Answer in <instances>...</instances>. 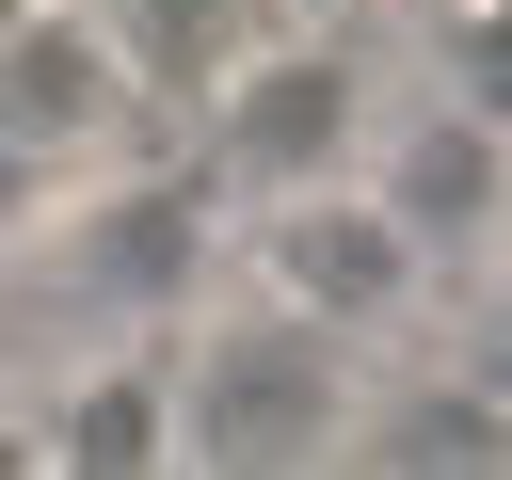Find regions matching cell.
Instances as JSON below:
<instances>
[{"mask_svg": "<svg viewBox=\"0 0 512 480\" xmlns=\"http://www.w3.org/2000/svg\"><path fill=\"white\" fill-rule=\"evenodd\" d=\"M208 256H224V192H208V160H96V176H64L48 208H32V240H16V320L32 336H176L192 304H208Z\"/></svg>", "mask_w": 512, "mask_h": 480, "instance_id": "1", "label": "cell"}, {"mask_svg": "<svg viewBox=\"0 0 512 480\" xmlns=\"http://www.w3.org/2000/svg\"><path fill=\"white\" fill-rule=\"evenodd\" d=\"M352 384H368V336L240 288V304H192L176 320V464H224V480H288V464H336L352 448Z\"/></svg>", "mask_w": 512, "mask_h": 480, "instance_id": "2", "label": "cell"}, {"mask_svg": "<svg viewBox=\"0 0 512 480\" xmlns=\"http://www.w3.org/2000/svg\"><path fill=\"white\" fill-rule=\"evenodd\" d=\"M368 112H384L368 48H352L336 16H272V32L224 64V96L192 112V160H208L224 208H272V192L352 176V160H368Z\"/></svg>", "mask_w": 512, "mask_h": 480, "instance_id": "3", "label": "cell"}, {"mask_svg": "<svg viewBox=\"0 0 512 480\" xmlns=\"http://www.w3.org/2000/svg\"><path fill=\"white\" fill-rule=\"evenodd\" d=\"M240 288H272V304H304V320H336V336H400L448 272L416 256V224H400L368 176H320V192L240 208Z\"/></svg>", "mask_w": 512, "mask_h": 480, "instance_id": "4", "label": "cell"}, {"mask_svg": "<svg viewBox=\"0 0 512 480\" xmlns=\"http://www.w3.org/2000/svg\"><path fill=\"white\" fill-rule=\"evenodd\" d=\"M144 128H176L144 80H128V48L96 32V0H32L16 32H0V144L64 192V176H96V160H144Z\"/></svg>", "mask_w": 512, "mask_h": 480, "instance_id": "5", "label": "cell"}, {"mask_svg": "<svg viewBox=\"0 0 512 480\" xmlns=\"http://www.w3.org/2000/svg\"><path fill=\"white\" fill-rule=\"evenodd\" d=\"M400 224H416V256L432 272H464V256H496V208H512V128H480L448 80H416V96H384L368 112V160H352Z\"/></svg>", "mask_w": 512, "mask_h": 480, "instance_id": "6", "label": "cell"}, {"mask_svg": "<svg viewBox=\"0 0 512 480\" xmlns=\"http://www.w3.org/2000/svg\"><path fill=\"white\" fill-rule=\"evenodd\" d=\"M32 416H48L64 480H144V464H176V352L160 336H80L64 368H32Z\"/></svg>", "mask_w": 512, "mask_h": 480, "instance_id": "7", "label": "cell"}, {"mask_svg": "<svg viewBox=\"0 0 512 480\" xmlns=\"http://www.w3.org/2000/svg\"><path fill=\"white\" fill-rule=\"evenodd\" d=\"M336 464H384V480H448V464H512V400L448 352V368H368L352 384V448Z\"/></svg>", "mask_w": 512, "mask_h": 480, "instance_id": "8", "label": "cell"}, {"mask_svg": "<svg viewBox=\"0 0 512 480\" xmlns=\"http://www.w3.org/2000/svg\"><path fill=\"white\" fill-rule=\"evenodd\" d=\"M96 32H112V48H128V80L192 128V112L224 96V64L272 32V0H96Z\"/></svg>", "mask_w": 512, "mask_h": 480, "instance_id": "9", "label": "cell"}, {"mask_svg": "<svg viewBox=\"0 0 512 480\" xmlns=\"http://www.w3.org/2000/svg\"><path fill=\"white\" fill-rule=\"evenodd\" d=\"M416 80H448L480 128H512V0H448V16H416Z\"/></svg>", "mask_w": 512, "mask_h": 480, "instance_id": "10", "label": "cell"}, {"mask_svg": "<svg viewBox=\"0 0 512 480\" xmlns=\"http://www.w3.org/2000/svg\"><path fill=\"white\" fill-rule=\"evenodd\" d=\"M464 368H480V384H496V400H512V288H496V304H480V320H464Z\"/></svg>", "mask_w": 512, "mask_h": 480, "instance_id": "11", "label": "cell"}, {"mask_svg": "<svg viewBox=\"0 0 512 480\" xmlns=\"http://www.w3.org/2000/svg\"><path fill=\"white\" fill-rule=\"evenodd\" d=\"M32 208H48V176H32L16 144H0V272H16V240H32Z\"/></svg>", "mask_w": 512, "mask_h": 480, "instance_id": "12", "label": "cell"}, {"mask_svg": "<svg viewBox=\"0 0 512 480\" xmlns=\"http://www.w3.org/2000/svg\"><path fill=\"white\" fill-rule=\"evenodd\" d=\"M16 368H32V320H16V288H0V384H16Z\"/></svg>", "mask_w": 512, "mask_h": 480, "instance_id": "13", "label": "cell"}, {"mask_svg": "<svg viewBox=\"0 0 512 480\" xmlns=\"http://www.w3.org/2000/svg\"><path fill=\"white\" fill-rule=\"evenodd\" d=\"M480 272H496V288H512V208H496V256H480Z\"/></svg>", "mask_w": 512, "mask_h": 480, "instance_id": "14", "label": "cell"}, {"mask_svg": "<svg viewBox=\"0 0 512 480\" xmlns=\"http://www.w3.org/2000/svg\"><path fill=\"white\" fill-rule=\"evenodd\" d=\"M272 16H336V0H272Z\"/></svg>", "mask_w": 512, "mask_h": 480, "instance_id": "15", "label": "cell"}, {"mask_svg": "<svg viewBox=\"0 0 512 480\" xmlns=\"http://www.w3.org/2000/svg\"><path fill=\"white\" fill-rule=\"evenodd\" d=\"M16 16H32V0H0V32H16Z\"/></svg>", "mask_w": 512, "mask_h": 480, "instance_id": "16", "label": "cell"}, {"mask_svg": "<svg viewBox=\"0 0 512 480\" xmlns=\"http://www.w3.org/2000/svg\"><path fill=\"white\" fill-rule=\"evenodd\" d=\"M400 16H448V0H400Z\"/></svg>", "mask_w": 512, "mask_h": 480, "instance_id": "17", "label": "cell"}]
</instances>
